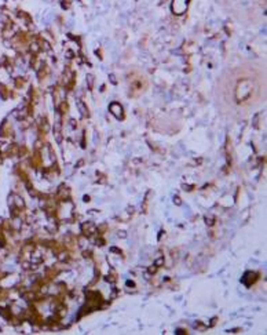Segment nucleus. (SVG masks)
I'll use <instances>...</instances> for the list:
<instances>
[{
    "label": "nucleus",
    "instance_id": "obj_4",
    "mask_svg": "<svg viewBox=\"0 0 267 335\" xmlns=\"http://www.w3.org/2000/svg\"><path fill=\"white\" fill-rule=\"evenodd\" d=\"M77 105H78V109H80V111H81V113H83V116L88 115V113H87V109L84 108V104H83V102H81V101H78V102H77Z\"/></svg>",
    "mask_w": 267,
    "mask_h": 335
},
{
    "label": "nucleus",
    "instance_id": "obj_6",
    "mask_svg": "<svg viewBox=\"0 0 267 335\" xmlns=\"http://www.w3.org/2000/svg\"><path fill=\"white\" fill-rule=\"evenodd\" d=\"M110 80H112V83H114V84L117 83V81H116V77H114L113 75H110Z\"/></svg>",
    "mask_w": 267,
    "mask_h": 335
},
{
    "label": "nucleus",
    "instance_id": "obj_5",
    "mask_svg": "<svg viewBox=\"0 0 267 335\" xmlns=\"http://www.w3.org/2000/svg\"><path fill=\"white\" fill-rule=\"evenodd\" d=\"M87 79H88V87H90V88H91V87H92V84H94V77H92V76H91V75H88V76H87Z\"/></svg>",
    "mask_w": 267,
    "mask_h": 335
},
{
    "label": "nucleus",
    "instance_id": "obj_2",
    "mask_svg": "<svg viewBox=\"0 0 267 335\" xmlns=\"http://www.w3.org/2000/svg\"><path fill=\"white\" fill-rule=\"evenodd\" d=\"M110 112L117 117V119L123 117V108H121L120 104H117V102H113V104L110 105Z\"/></svg>",
    "mask_w": 267,
    "mask_h": 335
},
{
    "label": "nucleus",
    "instance_id": "obj_1",
    "mask_svg": "<svg viewBox=\"0 0 267 335\" xmlns=\"http://www.w3.org/2000/svg\"><path fill=\"white\" fill-rule=\"evenodd\" d=\"M187 9V0H174L172 3V11L175 14H182Z\"/></svg>",
    "mask_w": 267,
    "mask_h": 335
},
{
    "label": "nucleus",
    "instance_id": "obj_3",
    "mask_svg": "<svg viewBox=\"0 0 267 335\" xmlns=\"http://www.w3.org/2000/svg\"><path fill=\"white\" fill-rule=\"evenodd\" d=\"M0 95L3 98H7V88L4 84H0Z\"/></svg>",
    "mask_w": 267,
    "mask_h": 335
}]
</instances>
